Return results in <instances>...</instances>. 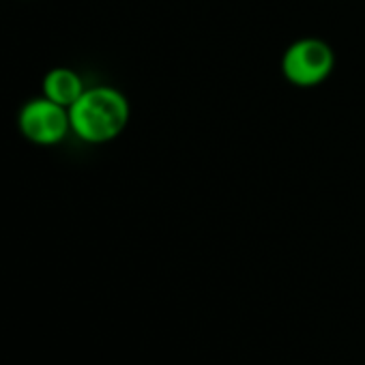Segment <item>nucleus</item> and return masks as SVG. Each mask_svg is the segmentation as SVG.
<instances>
[{"instance_id": "1", "label": "nucleus", "mask_w": 365, "mask_h": 365, "mask_svg": "<svg viewBox=\"0 0 365 365\" xmlns=\"http://www.w3.org/2000/svg\"><path fill=\"white\" fill-rule=\"evenodd\" d=\"M131 116L127 97L114 86H91L69 108L71 133L86 144H106L116 140Z\"/></svg>"}, {"instance_id": "2", "label": "nucleus", "mask_w": 365, "mask_h": 365, "mask_svg": "<svg viewBox=\"0 0 365 365\" xmlns=\"http://www.w3.org/2000/svg\"><path fill=\"white\" fill-rule=\"evenodd\" d=\"M335 67L333 48L318 37H303L288 46L282 58V71L286 80L299 88H312L322 84Z\"/></svg>"}, {"instance_id": "3", "label": "nucleus", "mask_w": 365, "mask_h": 365, "mask_svg": "<svg viewBox=\"0 0 365 365\" xmlns=\"http://www.w3.org/2000/svg\"><path fill=\"white\" fill-rule=\"evenodd\" d=\"M18 127L29 142L39 146H56L71 133L69 108H63L41 95L22 106Z\"/></svg>"}, {"instance_id": "4", "label": "nucleus", "mask_w": 365, "mask_h": 365, "mask_svg": "<svg viewBox=\"0 0 365 365\" xmlns=\"http://www.w3.org/2000/svg\"><path fill=\"white\" fill-rule=\"evenodd\" d=\"M41 91H43V97H48L50 101L63 108H71L86 91V84L78 71L69 67H56L46 73Z\"/></svg>"}]
</instances>
